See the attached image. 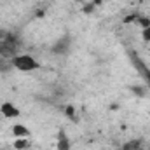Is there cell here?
Masks as SVG:
<instances>
[{"mask_svg":"<svg viewBox=\"0 0 150 150\" xmlns=\"http://www.w3.org/2000/svg\"><path fill=\"white\" fill-rule=\"evenodd\" d=\"M11 63H12V68H16L19 72H25V74L26 72H35V70L40 68V63L30 54H18L11 59Z\"/></svg>","mask_w":150,"mask_h":150,"instance_id":"1","label":"cell"},{"mask_svg":"<svg viewBox=\"0 0 150 150\" xmlns=\"http://www.w3.org/2000/svg\"><path fill=\"white\" fill-rule=\"evenodd\" d=\"M19 54V42L14 35H5L0 40V58L2 59H12Z\"/></svg>","mask_w":150,"mask_h":150,"instance_id":"2","label":"cell"},{"mask_svg":"<svg viewBox=\"0 0 150 150\" xmlns=\"http://www.w3.org/2000/svg\"><path fill=\"white\" fill-rule=\"evenodd\" d=\"M72 42H74L72 35H68V33H67V35H61V37L52 44L51 52L59 54V56H65V54H68V52L72 51Z\"/></svg>","mask_w":150,"mask_h":150,"instance_id":"3","label":"cell"},{"mask_svg":"<svg viewBox=\"0 0 150 150\" xmlns=\"http://www.w3.org/2000/svg\"><path fill=\"white\" fill-rule=\"evenodd\" d=\"M129 58H131V63L138 68V72H140V74H142L150 82V68H149V67H147V65H145V63H143L136 54H134V52H129Z\"/></svg>","mask_w":150,"mask_h":150,"instance_id":"4","label":"cell"},{"mask_svg":"<svg viewBox=\"0 0 150 150\" xmlns=\"http://www.w3.org/2000/svg\"><path fill=\"white\" fill-rule=\"evenodd\" d=\"M56 149L58 150H72V142L68 138V134L65 131L58 133V142H56Z\"/></svg>","mask_w":150,"mask_h":150,"instance_id":"5","label":"cell"},{"mask_svg":"<svg viewBox=\"0 0 150 150\" xmlns=\"http://www.w3.org/2000/svg\"><path fill=\"white\" fill-rule=\"evenodd\" d=\"M0 112L4 113L7 119H12V117H19V110L14 107V103H4L2 105V108H0Z\"/></svg>","mask_w":150,"mask_h":150,"instance_id":"6","label":"cell"},{"mask_svg":"<svg viewBox=\"0 0 150 150\" xmlns=\"http://www.w3.org/2000/svg\"><path fill=\"white\" fill-rule=\"evenodd\" d=\"M12 134L16 138H28L30 136V129L25 124H14L12 126Z\"/></svg>","mask_w":150,"mask_h":150,"instance_id":"7","label":"cell"},{"mask_svg":"<svg viewBox=\"0 0 150 150\" xmlns=\"http://www.w3.org/2000/svg\"><path fill=\"white\" fill-rule=\"evenodd\" d=\"M122 150H143V142L140 138H134V140H129L122 145Z\"/></svg>","mask_w":150,"mask_h":150,"instance_id":"8","label":"cell"},{"mask_svg":"<svg viewBox=\"0 0 150 150\" xmlns=\"http://www.w3.org/2000/svg\"><path fill=\"white\" fill-rule=\"evenodd\" d=\"M30 147V143L26 142V138H16V142H14V149L16 150H26Z\"/></svg>","mask_w":150,"mask_h":150,"instance_id":"9","label":"cell"},{"mask_svg":"<svg viewBox=\"0 0 150 150\" xmlns=\"http://www.w3.org/2000/svg\"><path fill=\"white\" fill-rule=\"evenodd\" d=\"M142 38H143L145 42H150V23L142 30Z\"/></svg>","mask_w":150,"mask_h":150,"instance_id":"10","label":"cell"},{"mask_svg":"<svg viewBox=\"0 0 150 150\" xmlns=\"http://www.w3.org/2000/svg\"><path fill=\"white\" fill-rule=\"evenodd\" d=\"M67 113L70 115V119H74V108H72V107H68V108H67Z\"/></svg>","mask_w":150,"mask_h":150,"instance_id":"11","label":"cell"},{"mask_svg":"<svg viewBox=\"0 0 150 150\" xmlns=\"http://www.w3.org/2000/svg\"><path fill=\"white\" fill-rule=\"evenodd\" d=\"M4 37H5V33H4V32H2V28H0V40H2Z\"/></svg>","mask_w":150,"mask_h":150,"instance_id":"12","label":"cell"},{"mask_svg":"<svg viewBox=\"0 0 150 150\" xmlns=\"http://www.w3.org/2000/svg\"><path fill=\"white\" fill-rule=\"evenodd\" d=\"M149 150H150V147H149Z\"/></svg>","mask_w":150,"mask_h":150,"instance_id":"13","label":"cell"}]
</instances>
